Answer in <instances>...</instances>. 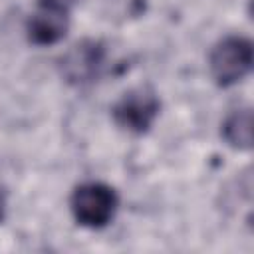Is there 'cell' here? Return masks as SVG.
I'll list each match as a JSON object with an SVG mask.
<instances>
[{"mask_svg":"<svg viewBox=\"0 0 254 254\" xmlns=\"http://www.w3.org/2000/svg\"><path fill=\"white\" fill-rule=\"evenodd\" d=\"M119 206L117 192L99 181H87L73 189L69 198V208L77 224L85 228L107 226Z\"/></svg>","mask_w":254,"mask_h":254,"instance_id":"6da1fadb","label":"cell"},{"mask_svg":"<svg viewBox=\"0 0 254 254\" xmlns=\"http://www.w3.org/2000/svg\"><path fill=\"white\" fill-rule=\"evenodd\" d=\"M254 62L252 42L242 36H226L214 44L208 56V67L212 79L220 87H228L244 79Z\"/></svg>","mask_w":254,"mask_h":254,"instance_id":"7a4b0ae2","label":"cell"},{"mask_svg":"<svg viewBox=\"0 0 254 254\" xmlns=\"http://www.w3.org/2000/svg\"><path fill=\"white\" fill-rule=\"evenodd\" d=\"M161 103L149 85H139L125 91L111 107L113 121L129 133H145L155 123Z\"/></svg>","mask_w":254,"mask_h":254,"instance_id":"3957f363","label":"cell"},{"mask_svg":"<svg viewBox=\"0 0 254 254\" xmlns=\"http://www.w3.org/2000/svg\"><path fill=\"white\" fill-rule=\"evenodd\" d=\"M105 60V48L95 40H81L73 44L60 60V71L65 81L73 85L89 83L97 77Z\"/></svg>","mask_w":254,"mask_h":254,"instance_id":"277c9868","label":"cell"},{"mask_svg":"<svg viewBox=\"0 0 254 254\" xmlns=\"http://www.w3.org/2000/svg\"><path fill=\"white\" fill-rule=\"evenodd\" d=\"M67 14H69V10H65V8L38 2V8L30 14V18L26 22L28 40L36 46H50V44L60 42L69 28Z\"/></svg>","mask_w":254,"mask_h":254,"instance_id":"5b68a950","label":"cell"},{"mask_svg":"<svg viewBox=\"0 0 254 254\" xmlns=\"http://www.w3.org/2000/svg\"><path fill=\"white\" fill-rule=\"evenodd\" d=\"M224 141L240 151H248L252 147V111L250 107L232 111L222 123Z\"/></svg>","mask_w":254,"mask_h":254,"instance_id":"8992f818","label":"cell"},{"mask_svg":"<svg viewBox=\"0 0 254 254\" xmlns=\"http://www.w3.org/2000/svg\"><path fill=\"white\" fill-rule=\"evenodd\" d=\"M6 208H8V190L0 185V222L6 216Z\"/></svg>","mask_w":254,"mask_h":254,"instance_id":"52a82bcc","label":"cell"},{"mask_svg":"<svg viewBox=\"0 0 254 254\" xmlns=\"http://www.w3.org/2000/svg\"><path fill=\"white\" fill-rule=\"evenodd\" d=\"M40 2L54 4V6H60V8H65V10H69V8L75 4V0H40Z\"/></svg>","mask_w":254,"mask_h":254,"instance_id":"ba28073f","label":"cell"}]
</instances>
